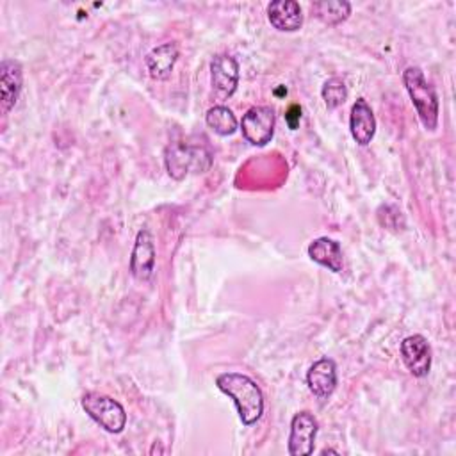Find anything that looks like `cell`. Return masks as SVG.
Instances as JSON below:
<instances>
[{
	"instance_id": "2e32d148",
	"label": "cell",
	"mask_w": 456,
	"mask_h": 456,
	"mask_svg": "<svg viewBox=\"0 0 456 456\" xmlns=\"http://www.w3.org/2000/svg\"><path fill=\"white\" fill-rule=\"evenodd\" d=\"M313 13L327 26H339L348 20L352 4L346 3V0H321V3L313 4Z\"/></svg>"
},
{
	"instance_id": "277c9868",
	"label": "cell",
	"mask_w": 456,
	"mask_h": 456,
	"mask_svg": "<svg viewBox=\"0 0 456 456\" xmlns=\"http://www.w3.org/2000/svg\"><path fill=\"white\" fill-rule=\"evenodd\" d=\"M81 403L86 413L105 431L109 433L123 431L127 424V413H125V408L116 399L98 392H88L82 396Z\"/></svg>"
},
{
	"instance_id": "5bb4252c",
	"label": "cell",
	"mask_w": 456,
	"mask_h": 456,
	"mask_svg": "<svg viewBox=\"0 0 456 456\" xmlns=\"http://www.w3.org/2000/svg\"><path fill=\"white\" fill-rule=\"evenodd\" d=\"M309 257L320 266H325L334 273H343L344 269V257H343L341 244L330 237L314 239L309 244Z\"/></svg>"
},
{
	"instance_id": "5b68a950",
	"label": "cell",
	"mask_w": 456,
	"mask_h": 456,
	"mask_svg": "<svg viewBox=\"0 0 456 456\" xmlns=\"http://www.w3.org/2000/svg\"><path fill=\"white\" fill-rule=\"evenodd\" d=\"M274 111L267 105H257L248 109L241 121L244 139L255 146L267 144L274 134Z\"/></svg>"
},
{
	"instance_id": "3957f363",
	"label": "cell",
	"mask_w": 456,
	"mask_h": 456,
	"mask_svg": "<svg viewBox=\"0 0 456 456\" xmlns=\"http://www.w3.org/2000/svg\"><path fill=\"white\" fill-rule=\"evenodd\" d=\"M403 84L424 128L435 130L438 125V97L435 88L426 81L422 70L417 66H408L403 72Z\"/></svg>"
},
{
	"instance_id": "6da1fadb",
	"label": "cell",
	"mask_w": 456,
	"mask_h": 456,
	"mask_svg": "<svg viewBox=\"0 0 456 456\" xmlns=\"http://www.w3.org/2000/svg\"><path fill=\"white\" fill-rule=\"evenodd\" d=\"M216 385L236 403L243 424L251 426L262 417L264 394L250 376L241 373H223L216 378Z\"/></svg>"
},
{
	"instance_id": "9a60e30c",
	"label": "cell",
	"mask_w": 456,
	"mask_h": 456,
	"mask_svg": "<svg viewBox=\"0 0 456 456\" xmlns=\"http://www.w3.org/2000/svg\"><path fill=\"white\" fill-rule=\"evenodd\" d=\"M179 59V49L175 43H165L151 50L146 56V68L151 79L165 81L172 75L175 63Z\"/></svg>"
},
{
	"instance_id": "4fadbf2b",
	"label": "cell",
	"mask_w": 456,
	"mask_h": 456,
	"mask_svg": "<svg viewBox=\"0 0 456 456\" xmlns=\"http://www.w3.org/2000/svg\"><path fill=\"white\" fill-rule=\"evenodd\" d=\"M350 128L353 139L360 146H367L375 134H376V118L373 109L364 98H359L353 107H352V116H350Z\"/></svg>"
},
{
	"instance_id": "52a82bcc",
	"label": "cell",
	"mask_w": 456,
	"mask_h": 456,
	"mask_svg": "<svg viewBox=\"0 0 456 456\" xmlns=\"http://www.w3.org/2000/svg\"><path fill=\"white\" fill-rule=\"evenodd\" d=\"M156 269V244L154 237L148 230H141L135 237V244L130 257V271L132 276L139 282H146L151 278Z\"/></svg>"
},
{
	"instance_id": "e0dca14e",
	"label": "cell",
	"mask_w": 456,
	"mask_h": 456,
	"mask_svg": "<svg viewBox=\"0 0 456 456\" xmlns=\"http://www.w3.org/2000/svg\"><path fill=\"white\" fill-rule=\"evenodd\" d=\"M205 123L218 135H232L237 130V118L225 105L211 107L205 114Z\"/></svg>"
},
{
	"instance_id": "ba28073f",
	"label": "cell",
	"mask_w": 456,
	"mask_h": 456,
	"mask_svg": "<svg viewBox=\"0 0 456 456\" xmlns=\"http://www.w3.org/2000/svg\"><path fill=\"white\" fill-rule=\"evenodd\" d=\"M22 84V65L15 59H4L0 65V105H3V114H8L17 105Z\"/></svg>"
},
{
	"instance_id": "7c38bea8",
	"label": "cell",
	"mask_w": 456,
	"mask_h": 456,
	"mask_svg": "<svg viewBox=\"0 0 456 456\" xmlns=\"http://www.w3.org/2000/svg\"><path fill=\"white\" fill-rule=\"evenodd\" d=\"M307 385L316 398L320 399L330 398L337 387L336 362L328 357L314 362V366L307 373Z\"/></svg>"
},
{
	"instance_id": "8992f818",
	"label": "cell",
	"mask_w": 456,
	"mask_h": 456,
	"mask_svg": "<svg viewBox=\"0 0 456 456\" xmlns=\"http://www.w3.org/2000/svg\"><path fill=\"white\" fill-rule=\"evenodd\" d=\"M318 419L311 412H299L290 421L289 454L309 456L314 452V442L318 437Z\"/></svg>"
},
{
	"instance_id": "d6986e66",
	"label": "cell",
	"mask_w": 456,
	"mask_h": 456,
	"mask_svg": "<svg viewBox=\"0 0 456 456\" xmlns=\"http://www.w3.org/2000/svg\"><path fill=\"white\" fill-rule=\"evenodd\" d=\"M299 120H301V107L298 104H292L287 112H285V121L289 125L290 130H296L298 125H299Z\"/></svg>"
},
{
	"instance_id": "9c48e42d",
	"label": "cell",
	"mask_w": 456,
	"mask_h": 456,
	"mask_svg": "<svg viewBox=\"0 0 456 456\" xmlns=\"http://www.w3.org/2000/svg\"><path fill=\"white\" fill-rule=\"evenodd\" d=\"M401 357L415 378L428 376L431 369V348L422 336H410L401 343Z\"/></svg>"
},
{
	"instance_id": "30bf717a",
	"label": "cell",
	"mask_w": 456,
	"mask_h": 456,
	"mask_svg": "<svg viewBox=\"0 0 456 456\" xmlns=\"http://www.w3.org/2000/svg\"><path fill=\"white\" fill-rule=\"evenodd\" d=\"M267 19L280 33H296L303 26V13L296 0H274L267 8Z\"/></svg>"
},
{
	"instance_id": "ac0fdd59",
	"label": "cell",
	"mask_w": 456,
	"mask_h": 456,
	"mask_svg": "<svg viewBox=\"0 0 456 456\" xmlns=\"http://www.w3.org/2000/svg\"><path fill=\"white\" fill-rule=\"evenodd\" d=\"M321 97L327 104L328 109H337L339 105H343L348 98V88L346 82L339 77H332L325 82L323 89H321Z\"/></svg>"
},
{
	"instance_id": "7a4b0ae2",
	"label": "cell",
	"mask_w": 456,
	"mask_h": 456,
	"mask_svg": "<svg viewBox=\"0 0 456 456\" xmlns=\"http://www.w3.org/2000/svg\"><path fill=\"white\" fill-rule=\"evenodd\" d=\"M165 165L172 179L182 181L189 174H207L213 166V154L204 146L172 143L165 151Z\"/></svg>"
},
{
	"instance_id": "8fae6325",
	"label": "cell",
	"mask_w": 456,
	"mask_h": 456,
	"mask_svg": "<svg viewBox=\"0 0 456 456\" xmlns=\"http://www.w3.org/2000/svg\"><path fill=\"white\" fill-rule=\"evenodd\" d=\"M211 77L213 86L223 95L232 97L239 84V65L237 61L228 54H218L214 56L211 63Z\"/></svg>"
}]
</instances>
